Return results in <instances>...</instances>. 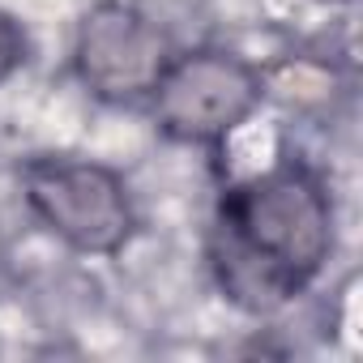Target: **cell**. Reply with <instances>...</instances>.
I'll return each mask as SVG.
<instances>
[{
	"label": "cell",
	"mask_w": 363,
	"mask_h": 363,
	"mask_svg": "<svg viewBox=\"0 0 363 363\" xmlns=\"http://www.w3.org/2000/svg\"><path fill=\"white\" fill-rule=\"evenodd\" d=\"M329 248V193L312 171L278 162L223 197L210 257L218 286L240 308L274 312L320 274Z\"/></svg>",
	"instance_id": "1"
},
{
	"label": "cell",
	"mask_w": 363,
	"mask_h": 363,
	"mask_svg": "<svg viewBox=\"0 0 363 363\" xmlns=\"http://www.w3.org/2000/svg\"><path fill=\"white\" fill-rule=\"evenodd\" d=\"M22 193L35 218L77 252L107 257L137 227L124 179L90 158H30L22 167Z\"/></svg>",
	"instance_id": "2"
},
{
	"label": "cell",
	"mask_w": 363,
	"mask_h": 363,
	"mask_svg": "<svg viewBox=\"0 0 363 363\" xmlns=\"http://www.w3.org/2000/svg\"><path fill=\"white\" fill-rule=\"evenodd\" d=\"M154 120L171 141L210 145L235 133L261 103V77L248 60L231 52H189L171 56L150 90Z\"/></svg>",
	"instance_id": "3"
},
{
	"label": "cell",
	"mask_w": 363,
	"mask_h": 363,
	"mask_svg": "<svg viewBox=\"0 0 363 363\" xmlns=\"http://www.w3.org/2000/svg\"><path fill=\"white\" fill-rule=\"evenodd\" d=\"M171 52L158 26L124 5H99L77 30V73L82 82L111 103H128L154 90Z\"/></svg>",
	"instance_id": "4"
},
{
	"label": "cell",
	"mask_w": 363,
	"mask_h": 363,
	"mask_svg": "<svg viewBox=\"0 0 363 363\" xmlns=\"http://www.w3.org/2000/svg\"><path fill=\"white\" fill-rule=\"evenodd\" d=\"M22 60H26V30L9 13H0V82H5Z\"/></svg>",
	"instance_id": "5"
}]
</instances>
